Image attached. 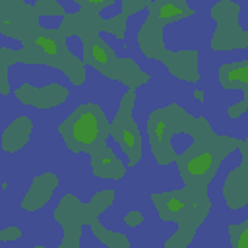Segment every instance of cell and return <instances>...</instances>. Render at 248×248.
<instances>
[{"instance_id":"cell-1","label":"cell","mask_w":248,"mask_h":248,"mask_svg":"<svg viewBox=\"0 0 248 248\" xmlns=\"http://www.w3.org/2000/svg\"><path fill=\"white\" fill-rule=\"evenodd\" d=\"M95 136H97V122H95L93 114H83L74 126V138L78 141L87 143V141H93Z\"/></svg>"},{"instance_id":"cell-2","label":"cell","mask_w":248,"mask_h":248,"mask_svg":"<svg viewBox=\"0 0 248 248\" xmlns=\"http://www.w3.org/2000/svg\"><path fill=\"white\" fill-rule=\"evenodd\" d=\"M37 43H39V45H43V48H45V50H48V52H54V50H56V48H54V45H52L50 41H46V39H39Z\"/></svg>"},{"instance_id":"cell-3","label":"cell","mask_w":248,"mask_h":248,"mask_svg":"<svg viewBox=\"0 0 248 248\" xmlns=\"http://www.w3.org/2000/svg\"><path fill=\"white\" fill-rule=\"evenodd\" d=\"M95 54H97V58H99L101 62H105V54H103V52H101L99 48H95Z\"/></svg>"}]
</instances>
